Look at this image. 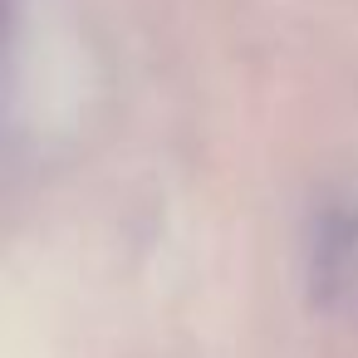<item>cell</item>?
Here are the masks:
<instances>
[]
</instances>
